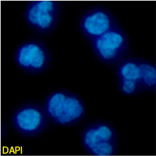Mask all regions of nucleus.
Wrapping results in <instances>:
<instances>
[{
	"mask_svg": "<svg viewBox=\"0 0 156 156\" xmlns=\"http://www.w3.org/2000/svg\"><path fill=\"white\" fill-rule=\"evenodd\" d=\"M128 44L127 35L117 27L92 41L96 56L107 64L119 61L128 51Z\"/></svg>",
	"mask_w": 156,
	"mask_h": 156,
	"instance_id": "obj_1",
	"label": "nucleus"
},
{
	"mask_svg": "<svg viewBox=\"0 0 156 156\" xmlns=\"http://www.w3.org/2000/svg\"><path fill=\"white\" fill-rule=\"evenodd\" d=\"M47 113L55 121L66 124L80 118L83 114V105L74 95L59 91L52 94L46 104Z\"/></svg>",
	"mask_w": 156,
	"mask_h": 156,
	"instance_id": "obj_2",
	"label": "nucleus"
},
{
	"mask_svg": "<svg viewBox=\"0 0 156 156\" xmlns=\"http://www.w3.org/2000/svg\"><path fill=\"white\" fill-rule=\"evenodd\" d=\"M60 12L59 4L52 1H33L26 9V20L40 32H48L55 26Z\"/></svg>",
	"mask_w": 156,
	"mask_h": 156,
	"instance_id": "obj_3",
	"label": "nucleus"
},
{
	"mask_svg": "<svg viewBox=\"0 0 156 156\" xmlns=\"http://www.w3.org/2000/svg\"><path fill=\"white\" fill-rule=\"evenodd\" d=\"M80 27L87 38L93 40L117 27L116 22L111 12L106 9L96 8L84 14Z\"/></svg>",
	"mask_w": 156,
	"mask_h": 156,
	"instance_id": "obj_4",
	"label": "nucleus"
},
{
	"mask_svg": "<svg viewBox=\"0 0 156 156\" xmlns=\"http://www.w3.org/2000/svg\"><path fill=\"white\" fill-rule=\"evenodd\" d=\"M16 60L21 69L31 72H39L48 65L49 53L41 44L27 42L18 49Z\"/></svg>",
	"mask_w": 156,
	"mask_h": 156,
	"instance_id": "obj_5",
	"label": "nucleus"
},
{
	"mask_svg": "<svg viewBox=\"0 0 156 156\" xmlns=\"http://www.w3.org/2000/svg\"><path fill=\"white\" fill-rule=\"evenodd\" d=\"M44 122V117L41 109L31 104L18 108L12 118L14 129L21 135L28 137L38 133Z\"/></svg>",
	"mask_w": 156,
	"mask_h": 156,
	"instance_id": "obj_6",
	"label": "nucleus"
},
{
	"mask_svg": "<svg viewBox=\"0 0 156 156\" xmlns=\"http://www.w3.org/2000/svg\"><path fill=\"white\" fill-rule=\"evenodd\" d=\"M141 87L147 90H154L156 86V66L147 61H139Z\"/></svg>",
	"mask_w": 156,
	"mask_h": 156,
	"instance_id": "obj_7",
	"label": "nucleus"
},
{
	"mask_svg": "<svg viewBox=\"0 0 156 156\" xmlns=\"http://www.w3.org/2000/svg\"><path fill=\"white\" fill-rule=\"evenodd\" d=\"M118 75L119 80H133L140 83L139 61L128 59L123 61L118 68Z\"/></svg>",
	"mask_w": 156,
	"mask_h": 156,
	"instance_id": "obj_8",
	"label": "nucleus"
},
{
	"mask_svg": "<svg viewBox=\"0 0 156 156\" xmlns=\"http://www.w3.org/2000/svg\"><path fill=\"white\" fill-rule=\"evenodd\" d=\"M112 135L110 129L106 126H101L97 128L88 130L84 136V143L90 148L98 143L108 142L111 139Z\"/></svg>",
	"mask_w": 156,
	"mask_h": 156,
	"instance_id": "obj_9",
	"label": "nucleus"
},
{
	"mask_svg": "<svg viewBox=\"0 0 156 156\" xmlns=\"http://www.w3.org/2000/svg\"><path fill=\"white\" fill-rule=\"evenodd\" d=\"M119 86L122 91L128 95L135 94L142 87L139 82L128 80H119Z\"/></svg>",
	"mask_w": 156,
	"mask_h": 156,
	"instance_id": "obj_10",
	"label": "nucleus"
},
{
	"mask_svg": "<svg viewBox=\"0 0 156 156\" xmlns=\"http://www.w3.org/2000/svg\"><path fill=\"white\" fill-rule=\"evenodd\" d=\"M94 154L98 156H110L113 152V146L108 142L100 143L90 148Z\"/></svg>",
	"mask_w": 156,
	"mask_h": 156,
	"instance_id": "obj_11",
	"label": "nucleus"
}]
</instances>
